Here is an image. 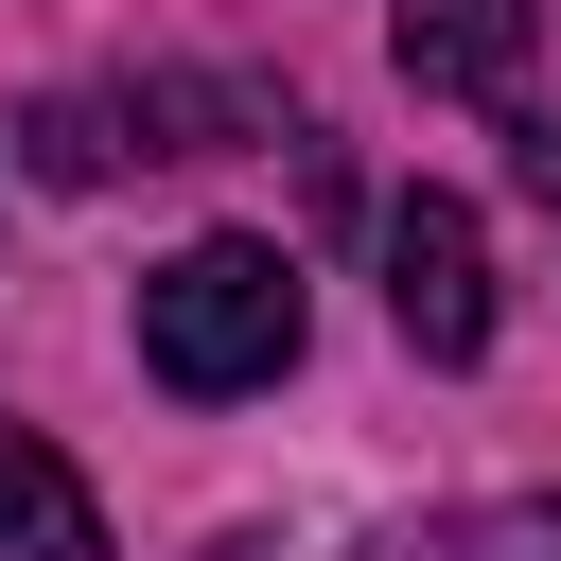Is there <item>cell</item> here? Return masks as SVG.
I'll return each instance as SVG.
<instances>
[{
  "mask_svg": "<svg viewBox=\"0 0 561 561\" xmlns=\"http://www.w3.org/2000/svg\"><path fill=\"white\" fill-rule=\"evenodd\" d=\"M140 368H158L175 403H245V386H280V368H298V263H280L263 228L175 245V263L140 280Z\"/></svg>",
  "mask_w": 561,
  "mask_h": 561,
  "instance_id": "obj_1",
  "label": "cell"
},
{
  "mask_svg": "<svg viewBox=\"0 0 561 561\" xmlns=\"http://www.w3.org/2000/svg\"><path fill=\"white\" fill-rule=\"evenodd\" d=\"M386 316H403L421 368H473L491 351V245H473L456 193H386Z\"/></svg>",
  "mask_w": 561,
  "mask_h": 561,
  "instance_id": "obj_2",
  "label": "cell"
},
{
  "mask_svg": "<svg viewBox=\"0 0 561 561\" xmlns=\"http://www.w3.org/2000/svg\"><path fill=\"white\" fill-rule=\"evenodd\" d=\"M526 0H403V88H456V105H508L526 88Z\"/></svg>",
  "mask_w": 561,
  "mask_h": 561,
  "instance_id": "obj_3",
  "label": "cell"
},
{
  "mask_svg": "<svg viewBox=\"0 0 561 561\" xmlns=\"http://www.w3.org/2000/svg\"><path fill=\"white\" fill-rule=\"evenodd\" d=\"M0 561H105L88 473H70L53 438H18V421H0Z\"/></svg>",
  "mask_w": 561,
  "mask_h": 561,
  "instance_id": "obj_4",
  "label": "cell"
},
{
  "mask_svg": "<svg viewBox=\"0 0 561 561\" xmlns=\"http://www.w3.org/2000/svg\"><path fill=\"white\" fill-rule=\"evenodd\" d=\"M123 140H140V105H105V88H53V105H35V175H53V193H105Z\"/></svg>",
  "mask_w": 561,
  "mask_h": 561,
  "instance_id": "obj_5",
  "label": "cell"
},
{
  "mask_svg": "<svg viewBox=\"0 0 561 561\" xmlns=\"http://www.w3.org/2000/svg\"><path fill=\"white\" fill-rule=\"evenodd\" d=\"M403 561H561V491H526V508H456V526H421Z\"/></svg>",
  "mask_w": 561,
  "mask_h": 561,
  "instance_id": "obj_6",
  "label": "cell"
}]
</instances>
